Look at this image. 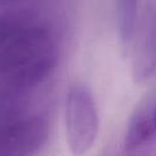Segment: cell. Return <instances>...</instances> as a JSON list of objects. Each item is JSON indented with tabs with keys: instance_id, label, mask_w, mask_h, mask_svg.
Segmentation results:
<instances>
[{
	"instance_id": "cell-6",
	"label": "cell",
	"mask_w": 156,
	"mask_h": 156,
	"mask_svg": "<svg viewBox=\"0 0 156 156\" xmlns=\"http://www.w3.org/2000/svg\"><path fill=\"white\" fill-rule=\"evenodd\" d=\"M154 130L156 129L154 126L152 115L150 116L144 111L135 112L127 127L124 135V149L132 151L141 147L151 139Z\"/></svg>"
},
{
	"instance_id": "cell-7",
	"label": "cell",
	"mask_w": 156,
	"mask_h": 156,
	"mask_svg": "<svg viewBox=\"0 0 156 156\" xmlns=\"http://www.w3.org/2000/svg\"><path fill=\"white\" fill-rule=\"evenodd\" d=\"M26 0H0V5H5V6H9V5H17V4H21Z\"/></svg>"
},
{
	"instance_id": "cell-4",
	"label": "cell",
	"mask_w": 156,
	"mask_h": 156,
	"mask_svg": "<svg viewBox=\"0 0 156 156\" xmlns=\"http://www.w3.org/2000/svg\"><path fill=\"white\" fill-rule=\"evenodd\" d=\"M132 48V77L136 84L156 73V6L149 5L138 20Z\"/></svg>"
},
{
	"instance_id": "cell-2",
	"label": "cell",
	"mask_w": 156,
	"mask_h": 156,
	"mask_svg": "<svg viewBox=\"0 0 156 156\" xmlns=\"http://www.w3.org/2000/svg\"><path fill=\"white\" fill-rule=\"evenodd\" d=\"M23 99L0 98V156L33 154L48 139L46 118L28 110Z\"/></svg>"
},
{
	"instance_id": "cell-1",
	"label": "cell",
	"mask_w": 156,
	"mask_h": 156,
	"mask_svg": "<svg viewBox=\"0 0 156 156\" xmlns=\"http://www.w3.org/2000/svg\"><path fill=\"white\" fill-rule=\"evenodd\" d=\"M56 61V43L44 23L0 16V98L23 99L48 79Z\"/></svg>"
},
{
	"instance_id": "cell-8",
	"label": "cell",
	"mask_w": 156,
	"mask_h": 156,
	"mask_svg": "<svg viewBox=\"0 0 156 156\" xmlns=\"http://www.w3.org/2000/svg\"><path fill=\"white\" fill-rule=\"evenodd\" d=\"M152 119H154V126H155V129H156V107L152 112Z\"/></svg>"
},
{
	"instance_id": "cell-3",
	"label": "cell",
	"mask_w": 156,
	"mask_h": 156,
	"mask_svg": "<svg viewBox=\"0 0 156 156\" xmlns=\"http://www.w3.org/2000/svg\"><path fill=\"white\" fill-rule=\"evenodd\" d=\"M65 128L72 154L89 151L99 133V115L91 93L83 85L69 88L65 100Z\"/></svg>"
},
{
	"instance_id": "cell-5",
	"label": "cell",
	"mask_w": 156,
	"mask_h": 156,
	"mask_svg": "<svg viewBox=\"0 0 156 156\" xmlns=\"http://www.w3.org/2000/svg\"><path fill=\"white\" fill-rule=\"evenodd\" d=\"M138 2L139 0H116L117 29L122 49H130L135 27L138 23Z\"/></svg>"
}]
</instances>
